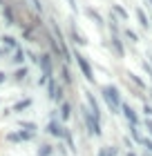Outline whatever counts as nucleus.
<instances>
[{"label": "nucleus", "instance_id": "nucleus-16", "mask_svg": "<svg viewBox=\"0 0 152 156\" xmlns=\"http://www.w3.org/2000/svg\"><path fill=\"white\" fill-rule=\"evenodd\" d=\"M130 136H132L134 143H141L143 145V136H141V132H139V125H130Z\"/></svg>", "mask_w": 152, "mask_h": 156}, {"label": "nucleus", "instance_id": "nucleus-3", "mask_svg": "<svg viewBox=\"0 0 152 156\" xmlns=\"http://www.w3.org/2000/svg\"><path fill=\"white\" fill-rule=\"evenodd\" d=\"M83 118H85V125H87V132L92 134V136H101L103 134V127H101V120L94 118V114L90 112V107H83Z\"/></svg>", "mask_w": 152, "mask_h": 156}, {"label": "nucleus", "instance_id": "nucleus-23", "mask_svg": "<svg viewBox=\"0 0 152 156\" xmlns=\"http://www.w3.org/2000/svg\"><path fill=\"white\" fill-rule=\"evenodd\" d=\"M11 60L16 62V65L25 62V51H23V49H16V51H13V58H11Z\"/></svg>", "mask_w": 152, "mask_h": 156}, {"label": "nucleus", "instance_id": "nucleus-31", "mask_svg": "<svg viewBox=\"0 0 152 156\" xmlns=\"http://www.w3.org/2000/svg\"><path fill=\"white\" fill-rule=\"evenodd\" d=\"M7 80V72H0V83H5Z\"/></svg>", "mask_w": 152, "mask_h": 156}, {"label": "nucleus", "instance_id": "nucleus-12", "mask_svg": "<svg viewBox=\"0 0 152 156\" xmlns=\"http://www.w3.org/2000/svg\"><path fill=\"white\" fill-rule=\"evenodd\" d=\"M69 118H72V103L63 101L61 103V120H69Z\"/></svg>", "mask_w": 152, "mask_h": 156}, {"label": "nucleus", "instance_id": "nucleus-25", "mask_svg": "<svg viewBox=\"0 0 152 156\" xmlns=\"http://www.w3.org/2000/svg\"><path fill=\"white\" fill-rule=\"evenodd\" d=\"M123 34H125V38H128L130 42H139V36H136V34H134L132 29H125V31H123Z\"/></svg>", "mask_w": 152, "mask_h": 156}, {"label": "nucleus", "instance_id": "nucleus-36", "mask_svg": "<svg viewBox=\"0 0 152 156\" xmlns=\"http://www.w3.org/2000/svg\"><path fill=\"white\" fill-rule=\"evenodd\" d=\"M0 5H2V0H0Z\"/></svg>", "mask_w": 152, "mask_h": 156}, {"label": "nucleus", "instance_id": "nucleus-4", "mask_svg": "<svg viewBox=\"0 0 152 156\" xmlns=\"http://www.w3.org/2000/svg\"><path fill=\"white\" fill-rule=\"evenodd\" d=\"M47 132L52 134L54 138H58V140H63L65 138V134H67V127H65L61 120H56V118H52L49 120V125H47Z\"/></svg>", "mask_w": 152, "mask_h": 156}, {"label": "nucleus", "instance_id": "nucleus-6", "mask_svg": "<svg viewBox=\"0 0 152 156\" xmlns=\"http://www.w3.org/2000/svg\"><path fill=\"white\" fill-rule=\"evenodd\" d=\"M121 114L125 116L128 125H139V114H136V112H134V107H132V105L123 103V107H121Z\"/></svg>", "mask_w": 152, "mask_h": 156}, {"label": "nucleus", "instance_id": "nucleus-14", "mask_svg": "<svg viewBox=\"0 0 152 156\" xmlns=\"http://www.w3.org/2000/svg\"><path fill=\"white\" fill-rule=\"evenodd\" d=\"M61 85L65 87V85H72V74H69V69H67V65H61Z\"/></svg>", "mask_w": 152, "mask_h": 156}, {"label": "nucleus", "instance_id": "nucleus-7", "mask_svg": "<svg viewBox=\"0 0 152 156\" xmlns=\"http://www.w3.org/2000/svg\"><path fill=\"white\" fill-rule=\"evenodd\" d=\"M2 18L7 20V25H16V11H13V5H5L2 7Z\"/></svg>", "mask_w": 152, "mask_h": 156}, {"label": "nucleus", "instance_id": "nucleus-29", "mask_svg": "<svg viewBox=\"0 0 152 156\" xmlns=\"http://www.w3.org/2000/svg\"><path fill=\"white\" fill-rule=\"evenodd\" d=\"M32 2H34V9L38 13H43V2H40V0H32Z\"/></svg>", "mask_w": 152, "mask_h": 156}, {"label": "nucleus", "instance_id": "nucleus-19", "mask_svg": "<svg viewBox=\"0 0 152 156\" xmlns=\"http://www.w3.org/2000/svg\"><path fill=\"white\" fill-rule=\"evenodd\" d=\"M112 16H119L121 20H128V11L121 5H112Z\"/></svg>", "mask_w": 152, "mask_h": 156}, {"label": "nucleus", "instance_id": "nucleus-9", "mask_svg": "<svg viewBox=\"0 0 152 156\" xmlns=\"http://www.w3.org/2000/svg\"><path fill=\"white\" fill-rule=\"evenodd\" d=\"M112 49H114V54L119 56V58H123V56H125V47H123V42H121V38L119 36H112Z\"/></svg>", "mask_w": 152, "mask_h": 156}, {"label": "nucleus", "instance_id": "nucleus-20", "mask_svg": "<svg viewBox=\"0 0 152 156\" xmlns=\"http://www.w3.org/2000/svg\"><path fill=\"white\" fill-rule=\"evenodd\" d=\"M27 74H29V69H27V67H20V69H16V74H13V80H16V83H23L25 78H27Z\"/></svg>", "mask_w": 152, "mask_h": 156}, {"label": "nucleus", "instance_id": "nucleus-24", "mask_svg": "<svg viewBox=\"0 0 152 156\" xmlns=\"http://www.w3.org/2000/svg\"><path fill=\"white\" fill-rule=\"evenodd\" d=\"M65 140H67V145H69V150L76 154V143H74V136H72V132L67 129V134H65Z\"/></svg>", "mask_w": 152, "mask_h": 156}, {"label": "nucleus", "instance_id": "nucleus-34", "mask_svg": "<svg viewBox=\"0 0 152 156\" xmlns=\"http://www.w3.org/2000/svg\"><path fill=\"white\" fill-rule=\"evenodd\" d=\"M5 54H7V51H5V49H2V47H0V56H5Z\"/></svg>", "mask_w": 152, "mask_h": 156}, {"label": "nucleus", "instance_id": "nucleus-22", "mask_svg": "<svg viewBox=\"0 0 152 156\" xmlns=\"http://www.w3.org/2000/svg\"><path fill=\"white\" fill-rule=\"evenodd\" d=\"M20 129H25V132H32V134H36V129H38V125H36V123H27V120H20Z\"/></svg>", "mask_w": 152, "mask_h": 156}, {"label": "nucleus", "instance_id": "nucleus-27", "mask_svg": "<svg viewBox=\"0 0 152 156\" xmlns=\"http://www.w3.org/2000/svg\"><path fill=\"white\" fill-rule=\"evenodd\" d=\"M143 114H146V118H152V105H143Z\"/></svg>", "mask_w": 152, "mask_h": 156}, {"label": "nucleus", "instance_id": "nucleus-5", "mask_svg": "<svg viewBox=\"0 0 152 156\" xmlns=\"http://www.w3.org/2000/svg\"><path fill=\"white\" fill-rule=\"evenodd\" d=\"M38 67H40V72H43L45 78H52V72H54V58H52V54H43L40 60H38Z\"/></svg>", "mask_w": 152, "mask_h": 156}, {"label": "nucleus", "instance_id": "nucleus-26", "mask_svg": "<svg viewBox=\"0 0 152 156\" xmlns=\"http://www.w3.org/2000/svg\"><path fill=\"white\" fill-rule=\"evenodd\" d=\"M143 150L146 154H152V138H143Z\"/></svg>", "mask_w": 152, "mask_h": 156}, {"label": "nucleus", "instance_id": "nucleus-21", "mask_svg": "<svg viewBox=\"0 0 152 156\" xmlns=\"http://www.w3.org/2000/svg\"><path fill=\"white\" fill-rule=\"evenodd\" d=\"M52 154H54V147L49 145V143H43L38 147V156H52Z\"/></svg>", "mask_w": 152, "mask_h": 156}, {"label": "nucleus", "instance_id": "nucleus-17", "mask_svg": "<svg viewBox=\"0 0 152 156\" xmlns=\"http://www.w3.org/2000/svg\"><path fill=\"white\" fill-rule=\"evenodd\" d=\"M32 98H25V101H20V103H16V105H13V109L11 112H25V109H29L32 107Z\"/></svg>", "mask_w": 152, "mask_h": 156}, {"label": "nucleus", "instance_id": "nucleus-10", "mask_svg": "<svg viewBox=\"0 0 152 156\" xmlns=\"http://www.w3.org/2000/svg\"><path fill=\"white\" fill-rule=\"evenodd\" d=\"M0 40H2V49H5V51H9V49H13V51H16V49H20L13 36H2Z\"/></svg>", "mask_w": 152, "mask_h": 156}, {"label": "nucleus", "instance_id": "nucleus-13", "mask_svg": "<svg viewBox=\"0 0 152 156\" xmlns=\"http://www.w3.org/2000/svg\"><path fill=\"white\" fill-rule=\"evenodd\" d=\"M125 76H128V83H132V85H134L136 89H141V91L146 89V83H143V80H141V78L136 76V74H132V72H128Z\"/></svg>", "mask_w": 152, "mask_h": 156}, {"label": "nucleus", "instance_id": "nucleus-33", "mask_svg": "<svg viewBox=\"0 0 152 156\" xmlns=\"http://www.w3.org/2000/svg\"><path fill=\"white\" fill-rule=\"evenodd\" d=\"M128 156H136V154H134V152H132V150H128Z\"/></svg>", "mask_w": 152, "mask_h": 156}, {"label": "nucleus", "instance_id": "nucleus-15", "mask_svg": "<svg viewBox=\"0 0 152 156\" xmlns=\"http://www.w3.org/2000/svg\"><path fill=\"white\" fill-rule=\"evenodd\" d=\"M136 18H139V23H141L143 29H150V27H152V20L146 16V11H143V9H136Z\"/></svg>", "mask_w": 152, "mask_h": 156}, {"label": "nucleus", "instance_id": "nucleus-35", "mask_svg": "<svg viewBox=\"0 0 152 156\" xmlns=\"http://www.w3.org/2000/svg\"><path fill=\"white\" fill-rule=\"evenodd\" d=\"M143 156H152V154H146V152H143Z\"/></svg>", "mask_w": 152, "mask_h": 156}, {"label": "nucleus", "instance_id": "nucleus-18", "mask_svg": "<svg viewBox=\"0 0 152 156\" xmlns=\"http://www.w3.org/2000/svg\"><path fill=\"white\" fill-rule=\"evenodd\" d=\"M107 27H110V31H112V36H119V23H117V18L110 13V18H107Z\"/></svg>", "mask_w": 152, "mask_h": 156}, {"label": "nucleus", "instance_id": "nucleus-8", "mask_svg": "<svg viewBox=\"0 0 152 156\" xmlns=\"http://www.w3.org/2000/svg\"><path fill=\"white\" fill-rule=\"evenodd\" d=\"M69 38L74 40L76 45H81V47H85V45H87V38H85L83 34L78 31V29H76V27H72V29H69Z\"/></svg>", "mask_w": 152, "mask_h": 156}, {"label": "nucleus", "instance_id": "nucleus-28", "mask_svg": "<svg viewBox=\"0 0 152 156\" xmlns=\"http://www.w3.org/2000/svg\"><path fill=\"white\" fill-rule=\"evenodd\" d=\"M143 127H146V129H148L150 138H152V118H146V123H143Z\"/></svg>", "mask_w": 152, "mask_h": 156}, {"label": "nucleus", "instance_id": "nucleus-11", "mask_svg": "<svg viewBox=\"0 0 152 156\" xmlns=\"http://www.w3.org/2000/svg\"><path fill=\"white\" fill-rule=\"evenodd\" d=\"M85 13H87V18H92V20H94V23H96L98 27H103V23H105V20H103V16H101V13H98L96 9H92V7H85Z\"/></svg>", "mask_w": 152, "mask_h": 156}, {"label": "nucleus", "instance_id": "nucleus-30", "mask_svg": "<svg viewBox=\"0 0 152 156\" xmlns=\"http://www.w3.org/2000/svg\"><path fill=\"white\" fill-rule=\"evenodd\" d=\"M96 156H107V150H105V147H101V150H98V154Z\"/></svg>", "mask_w": 152, "mask_h": 156}, {"label": "nucleus", "instance_id": "nucleus-2", "mask_svg": "<svg viewBox=\"0 0 152 156\" xmlns=\"http://www.w3.org/2000/svg\"><path fill=\"white\" fill-rule=\"evenodd\" d=\"M72 58L76 60V65H78V69L83 72L85 80H87V83H94V72H92V65L87 62V58H85V56L78 51V49H74V51H72Z\"/></svg>", "mask_w": 152, "mask_h": 156}, {"label": "nucleus", "instance_id": "nucleus-32", "mask_svg": "<svg viewBox=\"0 0 152 156\" xmlns=\"http://www.w3.org/2000/svg\"><path fill=\"white\" fill-rule=\"evenodd\" d=\"M67 2H69V7H72V9H78V7H76V0H67Z\"/></svg>", "mask_w": 152, "mask_h": 156}, {"label": "nucleus", "instance_id": "nucleus-1", "mask_svg": "<svg viewBox=\"0 0 152 156\" xmlns=\"http://www.w3.org/2000/svg\"><path fill=\"white\" fill-rule=\"evenodd\" d=\"M101 96L107 105V109L112 114H121V107H123V101H121V91L117 85H103L101 87Z\"/></svg>", "mask_w": 152, "mask_h": 156}]
</instances>
